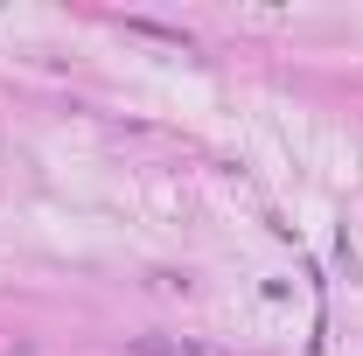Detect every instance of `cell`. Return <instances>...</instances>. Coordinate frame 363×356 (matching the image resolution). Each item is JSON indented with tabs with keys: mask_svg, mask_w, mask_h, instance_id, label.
I'll return each instance as SVG.
<instances>
[{
	"mask_svg": "<svg viewBox=\"0 0 363 356\" xmlns=\"http://www.w3.org/2000/svg\"><path fill=\"white\" fill-rule=\"evenodd\" d=\"M133 350L140 356H203L196 343H154V335H133Z\"/></svg>",
	"mask_w": 363,
	"mask_h": 356,
	"instance_id": "6da1fadb",
	"label": "cell"
}]
</instances>
